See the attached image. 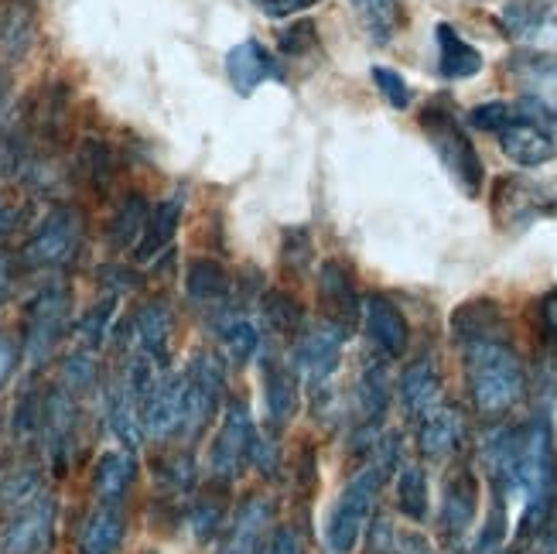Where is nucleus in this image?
I'll list each match as a JSON object with an SVG mask.
<instances>
[{"instance_id": "nucleus-33", "label": "nucleus", "mask_w": 557, "mask_h": 554, "mask_svg": "<svg viewBox=\"0 0 557 554\" xmlns=\"http://www.w3.org/2000/svg\"><path fill=\"white\" fill-rule=\"evenodd\" d=\"M35 41V4L32 0H8L0 11V48L8 59H24Z\"/></svg>"}, {"instance_id": "nucleus-18", "label": "nucleus", "mask_w": 557, "mask_h": 554, "mask_svg": "<svg viewBox=\"0 0 557 554\" xmlns=\"http://www.w3.org/2000/svg\"><path fill=\"white\" fill-rule=\"evenodd\" d=\"M359 316H362V329H367V340L376 346L380 356L400 359L407 353L410 325L397 301H391L386 295H370V298H362Z\"/></svg>"}, {"instance_id": "nucleus-53", "label": "nucleus", "mask_w": 557, "mask_h": 554, "mask_svg": "<svg viewBox=\"0 0 557 554\" xmlns=\"http://www.w3.org/2000/svg\"><path fill=\"white\" fill-rule=\"evenodd\" d=\"M17 209H11V206H0V236H8L14 226H17Z\"/></svg>"}, {"instance_id": "nucleus-9", "label": "nucleus", "mask_w": 557, "mask_h": 554, "mask_svg": "<svg viewBox=\"0 0 557 554\" xmlns=\"http://www.w3.org/2000/svg\"><path fill=\"white\" fill-rule=\"evenodd\" d=\"M557 216V188L527 175H503L493 188V220L503 230H527Z\"/></svg>"}, {"instance_id": "nucleus-27", "label": "nucleus", "mask_w": 557, "mask_h": 554, "mask_svg": "<svg viewBox=\"0 0 557 554\" xmlns=\"http://www.w3.org/2000/svg\"><path fill=\"white\" fill-rule=\"evenodd\" d=\"M319 295L329 305L325 319L352 329V322L359 316V298H356V287H352V278L346 271V263H338V260H325L322 263V268H319Z\"/></svg>"}, {"instance_id": "nucleus-32", "label": "nucleus", "mask_w": 557, "mask_h": 554, "mask_svg": "<svg viewBox=\"0 0 557 554\" xmlns=\"http://www.w3.org/2000/svg\"><path fill=\"white\" fill-rule=\"evenodd\" d=\"M451 329L458 335V343L469 340H490V335H506V319L496 301H466L462 308L451 311Z\"/></svg>"}, {"instance_id": "nucleus-20", "label": "nucleus", "mask_w": 557, "mask_h": 554, "mask_svg": "<svg viewBox=\"0 0 557 554\" xmlns=\"http://www.w3.org/2000/svg\"><path fill=\"white\" fill-rule=\"evenodd\" d=\"M274 514H277V507L271 496H260V493L247 496L236 507L226 554H263L268 538L274 531Z\"/></svg>"}, {"instance_id": "nucleus-49", "label": "nucleus", "mask_w": 557, "mask_h": 554, "mask_svg": "<svg viewBox=\"0 0 557 554\" xmlns=\"http://www.w3.org/2000/svg\"><path fill=\"white\" fill-rule=\"evenodd\" d=\"M263 554H305V547H301V538L295 527H274Z\"/></svg>"}, {"instance_id": "nucleus-43", "label": "nucleus", "mask_w": 557, "mask_h": 554, "mask_svg": "<svg viewBox=\"0 0 557 554\" xmlns=\"http://www.w3.org/2000/svg\"><path fill=\"white\" fill-rule=\"evenodd\" d=\"M158 479L172 490V493H185L191 490V479H196V466H191L188 455L175 452V455H164L158 463Z\"/></svg>"}, {"instance_id": "nucleus-48", "label": "nucleus", "mask_w": 557, "mask_h": 554, "mask_svg": "<svg viewBox=\"0 0 557 554\" xmlns=\"http://www.w3.org/2000/svg\"><path fill=\"white\" fill-rule=\"evenodd\" d=\"M250 4L268 17H290V14H301V11L314 8L319 0H250Z\"/></svg>"}, {"instance_id": "nucleus-30", "label": "nucleus", "mask_w": 557, "mask_h": 554, "mask_svg": "<svg viewBox=\"0 0 557 554\" xmlns=\"http://www.w3.org/2000/svg\"><path fill=\"white\" fill-rule=\"evenodd\" d=\"M185 292L196 305L215 308V305H223L233 295V278H230V271L223 268L220 260L196 257L188 263V271H185Z\"/></svg>"}, {"instance_id": "nucleus-55", "label": "nucleus", "mask_w": 557, "mask_h": 554, "mask_svg": "<svg viewBox=\"0 0 557 554\" xmlns=\"http://www.w3.org/2000/svg\"><path fill=\"white\" fill-rule=\"evenodd\" d=\"M547 554H557V534L550 538V544H547Z\"/></svg>"}, {"instance_id": "nucleus-45", "label": "nucleus", "mask_w": 557, "mask_h": 554, "mask_svg": "<svg viewBox=\"0 0 557 554\" xmlns=\"http://www.w3.org/2000/svg\"><path fill=\"white\" fill-rule=\"evenodd\" d=\"M62 373H65V383H62V387L72 391V394H83V391H89L92 383H96V364H92V356H86V353L69 356Z\"/></svg>"}, {"instance_id": "nucleus-1", "label": "nucleus", "mask_w": 557, "mask_h": 554, "mask_svg": "<svg viewBox=\"0 0 557 554\" xmlns=\"http://www.w3.org/2000/svg\"><path fill=\"white\" fill-rule=\"evenodd\" d=\"M486 469L493 500H499L513 520V544L537 534L557 493L554 439L544 418L499 428L486 442Z\"/></svg>"}, {"instance_id": "nucleus-52", "label": "nucleus", "mask_w": 557, "mask_h": 554, "mask_svg": "<svg viewBox=\"0 0 557 554\" xmlns=\"http://www.w3.org/2000/svg\"><path fill=\"white\" fill-rule=\"evenodd\" d=\"M537 311H541V329H544V335H550V340H557V287L541 298Z\"/></svg>"}, {"instance_id": "nucleus-22", "label": "nucleus", "mask_w": 557, "mask_h": 554, "mask_svg": "<svg viewBox=\"0 0 557 554\" xmlns=\"http://www.w3.org/2000/svg\"><path fill=\"white\" fill-rule=\"evenodd\" d=\"M506 72L517 79V86H523V96L557 113V56L527 48V52H517L506 62Z\"/></svg>"}, {"instance_id": "nucleus-47", "label": "nucleus", "mask_w": 557, "mask_h": 554, "mask_svg": "<svg viewBox=\"0 0 557 554\" xmlns=\"http://www.w3.org/2000/svg\"><path fill=\"white\" fill-rule=\"evenodd\" d=\"M370 554H397V527L386 520V517H376L373 520V531H370Z\"/></svg>"}, {"instance_id": "nucleus-29", "label": "nucleus", "mask_w": 557, "mask_h": 554, "mask_svg": "<svg viewBox=\"0 0 557 554\" xmlns=\"http://www.w3.org/2000/svg\"><path fill=\"white\" fill-rule=\"evenodd\" d=\"M134 472H137V463H134V452H131V448L103 452V455H100V463H96V469H92V490H96V500L120 507V500L127 496V490H131V483H134Z\"/></svg>"}, {"instance_id": "nucleus-2", "label": "nucleus", "mask_w": 557, "mask_h": 554, "mask_svg": "<svg viewBox=\"0 0 557 554\" xmlns=\"http://www.w3.org/2000/svg\"><path fill=\"white\" fill-rule=\"evenodd\" d=\"M469 127L499 137V151L520 168H541L557 158V113L530 96L506 103H479L466 113Z\"/></svg>"}, {"instance_id": "nucleus-3", "label": "nucleus", "mask_w": 557, "mask_h": 554, "mask_svg": "<svg viewBox=\"0 0 557 554\" xmlns=\"http://www.w3.org/2000/svg\"><path fill=\"white\" fill-rule=\"evenodd\" d=\"M462 370L472 407L482 418H503L527 394V373L506 335L462 343Z\"/></svg>"}, {"instance_id": "nucleus-36", "label": "nucleus", "mask_w": 557, "mask_h": 554, "mask_svg": "<svg viewBox=\"0 0 557 554\" xmlns=\"http://www.w3.org/2000/svg\"><path fill=\"white\" fill-rule=\"evenodd\" d=\"M373 45H391L400 28V0H349Z\"/></svg>"}, {"instance_id": "nucleus-39", "label": "nucleus", "mask_w": 557, "mask_h": 554, "mask_svg": "<svg viewBox=\"0 0 557 554\" xmlns=\"http://www.w3.org/2000/svg\"><path fill=\"white\" fill-rule=\"evenodd\" d=\"M513 547V520L510 510L499 500H493V507L486 514V524L479 527V534L472 541V554H510Z\"/></svg>"}, {"instance_id": "nucleus-25", "label": "nucleus", "mask_w": 557, "mask_h": 554, "mask_svg": "<svg viewBox=\"0 0 557 554\" xmlns=\"http://www.w3.org/2000/svg\"><path fill=\"white\" fill-rule=\"evenodd\" d=\"M434 41H438V72H442V79L462 83V79H472V76H479L482 69H486V59H482L479 48L458 35L448 21L434 24Z\"/></svg>"}, {"instance_id": "nucleus-12", "label": "nucleus", "mask_w": 557, "mask_h": 554, "mask_svg": "<svg viewBox=\"0 0 557 554\" xmlns=\"http://www.w3.org/2000/svg\"><path fill=\"white\" fill-rule=\"evenodd\" d=\"M83 239V212L76 206H55L45 216L41 226L24 244V263L28 268H62L76 257Z\"/></svg>"}, {"instance_id": "nucleus-34", "label": "nucleus", "mask_w": 557, "mask_h": 554, "mask_svg": "<svg viewBox=\"0 0 557 554\" xmlns=\"http://www.w3.org/2000/svg\"><path fill=\"white\" fill-rule=\"evenodd\" d=\"M107 424L110 431L116 435V442L124 445V448H137L140 439H144V431H140V415H137V401L131 394V387L124 380L113 383V387L107 391Z\"/></svg>"}, {"instance_id": "nucleus-8", "label": "nucleus", "mask_w": 557, "mask_h": 554, "mask_svg": "<svg viewBox=\"0 0 557 554\" xmlns=\"http://www.w3.org/2000/svg\"><path fill=\"white\" fill-rule=\"evenodd\" d=\"M185 383V415H182V435L199 439L223 407V391H226V370L223 359L212 353H196L182 370Z\"/></svg>"}, {"instance_id": "nucleus-21", "label": "nucleus", "mask_w": 557, "mask_h": 554, "mask_svg": "<svg viewBox=\"0 0 557 554\" xmlns=\"http://www.w3.org/2000/svg\"><path fill=\"white\" fill-rule=\"evenodd\" d=\"M414 428H418V448H421L424 459H431V463L448 459V455L458 452V445H462V439H466L462 411L451 407L448 401L434 407L431 415L418 418Z\"/></svg>"}, {"instance_id": "nucleus-50", "label": "nucleus", "mask_w": 557, "mask_h": 554, "mask_svg": "<svg viewBox=\"0 0 557 554\" xmlns=\"http://www.w3.org/2000/svg\"><path fill=\"white\" fill-rule=\"evenodd\" d=\"M220 517H223V510L215 507V503H212V507H209V503H199V507L191 510L188 520H191V531H196V538L206 541V538L215 531V524H220Z\"/></svg>"}, {"instance_id": "nucleus-15", "label": "nucleus", "mask_w": 557, "mask_h": 554, "mask_svg": "<svg viewBox=\"0 0 557 554\" xmlns=\"http://www.w3.org/2000/svg\"><path fill=\"white\" fill-rule=\"evenodd\" d=\"M499 28L523 48H544L557 41V8L554 0H506L499 11Z\"/></svg>"}, {"instance_id": "nucleus-4", "label": "nucleus", "mask_w": 557, "mask_h": 554, "mask_svg": "<svg viewBox=\"0 0 557 554\" xmlns=\"http://www.w3.org/2000/svg\"><path fill=\"white\" fill-rule=\"evenodd\" d=\"M400 466V442L397 435H380L373 445V459L362 466L349 483L343 487V493L335 496L329 520H325V547L332 554H349L359 538L367 534V524L373 517L376 496L383 490V483L391 479V472Z\"/></svg>"}, {"instance_id": "nucleus-44", "label": "nucleus", "mask_w": 557, "mask_h": 554, "mask_svg": "<svg viewBox=\"0 0 557 554\" xmlns=\"http://www.w3.org/2000/svg\"><path fill=\"white\" fill-rule=\"evenodd\" d=\"M281 52L284 59H301L308 52H314L319 48V35H314V24L311 21H298V24H290V28L281 32Z\"/></svg>"}, {"instance_id": "nucleus-7", "label": "nucleus", "mask_w": 557, "mask_h": 554, "mask_svg": "<svg viewBox=\"0 0 557 554\" xmlns=\"http://www.w3.org/2000/svg\"><path fill=\"white\" fill-rule=\"evenodd\" d=\"M346 343H349V329L332 319H322L319 325L298 332V346H295V356H290V364H295V373L308 391L314 394L329 391L332 377L343 367Z\"/></svg>"}, {"instance_id": "nucleus-10", "label": "nucleus", "mask_w": 557, "mask_h": 554, "mask_svg": "<svg viewBox=\"0 0 557 554\" xmlns=\"http://www.w3.org/2000/svg\"><path fill=\"white\" fill-rule=\"evenodd\" d=\"M253 448H257V428L250 418L247 401H230L223 411V424L212 439L209 452V472L220 479V483H236L244 469L253 463Z\"/></svg>"}, {"instance_id": "nucleus-16", "label": "nucleus", "mask_w": 557, "mask_h": 554, "mask_svg": "<svg viewBox=\"0 0 557 554\" xmlns=\"http://www.w3.org/2000/svg\"><path fill=\"white\" fill-rule=\"evenodd\" d=\"M475 514H479V479L472 469H455L442 490V507H438L442 538L458 547L469 538Z\"/></svg>"}, {"instance_id": "nucleus-24", "label": "nucleus", "mask_w": 557, "mask_h": 554, "mask_svg": "<svg viewBox=\"0 0 557 554\" xmlns=\"http://www.w3.org/2000/svg\"><path fill=\"white\" fill-rule=\"evenodd\" d=\"M172 340H175V316L172 311H168L161 301L144 305L134 319L137 356L151 359V364L168 370V359H172Z\"/></svg>"}, {"instance_id": "nucleus-41", "label": "nucleus", "mask_w": 557, "mask_h": 554, "mask_svg": "<svg viewBox=\"0 0 557 554\" xmlns=\"http://www.w3.org/2000/svg\"><path fill=\"white\" fill-rule=\"evenodd\" d=\"M113 311H116V301L107 298V301H96V305L86 311V316L79 319V325H76V340H79L86 349H100V346H103L107 332H110V325H113Z\"/></svg>"}, {"instance_id": "nucleus-23", "label": "nucleus", "mask_w": 557, "mask_h": 554, "mask_svg": "<svg viewBox=\"0 0 557 554\" xmlns=\"http://www.w3.org/2000/svg\"><path fill=\"white\" fill-rule=\"evenodd\" d=\"M397 391H400L404 411H407L410 418H414V421L424 418V415H431L438 404H445L442 373H438V367H434V359H431V356L414 359V364H410V367L400 373Z\"/></svg>"}, {"instance_id": "nucleus-5", "label": "nucleus", "mask_w": 557, "mask_h": 554, "mask_svg": "<svg viewBox=\"0 0 557 554\" xmlns=\"http://www.w3.org/2000/svg\"><path fill=\"white\" fill-rule=\"evenodd\" d=\"M421 131L431 144V151L438 155V161L445 164L448 178L458 185V192H462L466 199H479L482 182H486V168H482L475 144L469 140L462 120H458L448 96H434V100L424 103Z\"/></svg>"}, {"instance_id": "nucleus-11", "label": "nucleus", "mask_w": 557, "mask_h": 554, "mask_svg": "<svg viewBox=\"0 0 557 554\" xmlns=\"http://www.w3.org/2000/svg\"><path fill=\"white\" fill-rule=\"evenodd\" d=\"M55 496L35 493L17 507H11L4 531H0V551L4 554H48L55 538Z\"/></svg>"}, {"instance_id": "nucleus-35", "label": "nucleus", "mask_w": 557, "mask_h": 554, "mask_svg": "<svg viewBox=\"0 0 557 554\" xmlns=\"http://www.w3.org/2000/svg\"><path fill=\"white\" fill-rule=\"evenodd\" d=\"M397 510L414 520L424 524L431 514V487H428V472L418 463H404L397 466Z\"/></svg>"}, {"instance_id": "nucleus-19", "label": "nucleus", "mask_w": 557, "mask_h": 554, "mask_svg": "<svg viewBox=\"0 0 557 554\" xmlns=\"http://www.w3.org/2000/svg\"><path fill=\"white\" fill-rule=\"evenodd\" d=\"M226 79L236 96H253L268 79H284L281 59H274L257 38H247L226 52Z\"/></svg>"}, {"instance_id": "nucleus-13", "label": "nucleus", "mask_w": 557, "mask_h": 554, "mask_svg": "<svg viewBox=\"0 0 557 554\" xmlns=\"http://www.w3.org/2000/svg\"><path fill=\"white\" fill-rule=\"evenodd\" d=\"M137 415H140V431L148 439H175L182 435V415H185V383L182 373L164 370L151 391L137 401Z\"/></svg>"}, {"instance_id": "nucleus-14", "label": "nucleus", "mask_w": 557, "mask_h": 554, "mask_svg": "<svg viewBox=\"0 0 557 554\" xmlns=\"http://www.w3.org/2000/svg\"><path fill=\"white\" fill-rule=\"evenodd\" d=\"M76 421H79V407H76V394L55 387L48 391V397H41V439H45V452L52 459L55 472H65L72 448H76Z\"/></svg>"}, {"instance_id": "nucleus-38", "label": "nucleus", "mask_w": 557, "mask_h": 554, "mask_svg": "<svg viewBox=\"0 0 557 554\" xmlns=\"http://www.w3.org/2000/svg\"><path fill=\"white\" fill-rule=\"evenodd\" d=\"M148 216H151V206L148 199L140 196H131L124 206L116 209L113 223H110V247L113 250H127V247H137V239L148 226Z\"/></svg>"}, {"instance_id": "nucleus-51", "label": "nucleus", "mask_w": 557, "mask_h": 554, "mask_svg": "<svg viewBox=\"0 0 557 554\" xmlns=\"http://www.w3.org/2000/svg\"><path fill=\"white\" fill-rule=\"evenodd\" d=\"M17 356H21V349H17V343L11 340L8 332H0V387L14 377V370H17Z\"/></svg>"}, {"instance_id": "nucleus-54", "label": "nucleus", "mask_w": 557, "mask_h": 554, "mask_svg": "<svg viewBox=\"0 0 557 554\" xmlns=\"http://www.w3.org/2000/svg\"><path fill=\"white\" fill-rule=\"evenodd\" d=\"M8 287H11V257L0 254V301H4Z\"/></svg>"}, {"instance_id": "nucleus-46", "label": "nucleus", "mask_w": 557, "mask_h": 554, "mask_svg": "<svg viewBox=\"0 0 557 554\" xmlns=\"http://www.w3.org/2000/svg\"><path fill=\"white\" fill-rule=\"evenodd\" d=\"M284 263L290 271H305L311 263V233L295 226L284 230Z\"/></svg>"}, {"instance_id": "nucleus-17", "label": "nucleus", "mask_w": 557, "mask_h": 554, "mask_svg": "<svg viewBox=\"0 0 557 554\" xmlns=\"http://www.w3.org/2000/svg\"><path fill=\"white\" fill-rule=\"evenodd\" d=\"M260 383H263V407H268V418L274 424L295 421L298 407H301V380L295 373V364H287V359L274 349H263Z\"/></svg>"}, {"instance_id": "nucleus-31", "label": "nucleus", "mask_w": 557, "mask_h": 554, "mask_svg": "<svg viewBox=\"0 0 557 554\" xmlns=\"http://www.w3.org/2000/svg\"><path fill=\"white\" fill-rule=\"evenodd\" d=\"M120 541H124V510L100 503L79 534V554H116Z\"/></svg>"}, {"instance_id": "nucleus-37", "label": "nucleus", "mask_w": 557, "mask_h": 554, "mask_svg": "<svg viewBox=\"0 0 557 554\" xmlns=\"http://www.w3.org/2000/svg\"><path fill=\"white\" fill-rule=\"evenodd\" d=\"M220 343H223V353L230 364L244 367L250 359L260 353V329L247 319V316H226L220 322Z\"/></svg>"}, {"instance_id": "nucleus-26", "label": "nucleus", "mask_w": 557, "mask_h": 554, "mask_svg": "<svg viewBox=\"0 0 557 554\" xmlns=\"http://www.w3.org/2000/svg\"><path fill=\"white\" fill-rule=\"evenodd\" d=\"M386 404H391V380H386L383 359H376L356 383V415L362 421V435H370L373 442L380 439V418L386 415Z\"/></svg>"}, {"instance_id": "nucleus-28", "label": "nucleus", "mask_w": 557, "mask_h": 554, "mask_svg": "<svg viewBox=\"0 0 557 554\" xmlns=\"http://www.w3.org/2000/svg\"><path fill=\"white\" fill-rule=\"evenodd\" d=\"M182 212H185V199L172 196L164 199L158 206H151V216H148V226H144L137 247H134V257L140 263L154 260L158 254H164L168 247H172V239L178 233V223H182Z\"/></svg>"}, {"instance_id": "nucleus-6", "label": "nucleus", "mask_w": 557, "mask_h": 554, "mask_svg": "<svg viewBox=\"0 0 557 554\" xmlns=\"http://www.w3.org/2000/svg\"><path fill=\"white\" fill-rule=\"evenodd\" d=\"M72 316V292L65 281H48L32 298L28 316H24V359L41 367L55 353L62 332Z\"/></svg>"}, {"instance_id": "nucleus-42", "label": "nucleus", "mask_w": 557, "mask_h": 554, "mask_svg": "<svg viewBox=\"0 0 557 554\" xmlns=\"http://www.w3.org/2000/svg\"><path fill=\"white\" fill-rule=\"evenodd\" d=\"M370 76H373V83H376V89H380V96L386 103H391L394 110H407L410 107V86H407V79L400 76L397 69H386V65H373L370 69Z\"/></svg>"}, {"instance_id": "nucleus-40", "label": "nucleus", "mask_w": 557, "mask_h": 554, "mask_svg": "<svg viewBox=\"0 0 557 554\" xmlns=\"http://www.w3.org/2000/svg\"><path fill=\"white\" fill-rule=\"evenodd\" d=\"M263 322H268L271 332H277V335L301 332V325H305L301 305L287 292H268V298H263Z\"/></svg>"}]
</instances>
